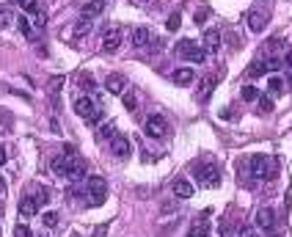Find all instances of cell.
<instances>
[{
	"label": "cell",
	"instance_id": "31",
	"mask_svg": "<svg viewBox=\"0 0 292 237\" xmlns=\"http://www.w3.org/2000/svg\"><path fill=\"white\" fill-rule=\"evenodd\" d=\"M268 91H270V94H284V80H281V77H270Z\"/></svg>",
	"mask_w": 292,
	"mask_h": 237
},
{
	"label": "cell",
	"instance_id": "41",
	"mask_svg": "<svg viewBox=\"0 0 292 237\" xmlns=\"http://www.w3.org/2000/svg\"><path fill=\"white\" fill-rule=\"evenodd\" d=\"M207 17H209V11H207V9H199V11H196V22H199V25H204V22H207Z\"/></svg>",
	"mask_w": 292,
	"mask_h": 237
},
{
	"label": "cell",
	"instance_id": "26",
	"mask_svg": "<svg viewBox=\"0 0 292 237\" xmlns=\"http://www.w3.org/2000/svg\"><path fill=\"white\" fill-rule=\"evenodd\" d=\"M11 22H17V19H14V11H11L9 6H3V9H0V28H9Z\"/></svg>",
	"mask_w": 292,
	"mask_h": 237
},
{
	"label": "cell",
	"instance_id": "18",
	"mask_svg": "<svg viewBox=\"0 0 292 237\" xmlns=\"http://www.w3.org/2000/svg\"><path fill=\"white\" fill-rule=\"evenodd\" d=\"M174 196L176 199H193V185L188 179H176L174 182Z\"/></svg>",
	"mask_w": 292,
	"mask_h": 237
},
{
	"label": "cell",
	"instance_id": "42",
	"mask_svg": "<svg viewBox=\"0 0 292 237\" xmlns=\"http://www.w3.org/2000/svg\"><path fill=\"white\" fill-rule=\"evenodd\" d=\"M6 160H9V154H6V149H3V146H0V166H3V163H6Z\"/></svg>",
	"mask_w": 292,
	"mask_h": 237
},
{
	"label": "cell",
	"instance_id": "36",
	"mask_svg": "<svg viewBox=\"0 0 292 237\" xmlns=\"http://www.w3.org/2000/svg\"><path fill=\"white\" fill-rule=\"evenodd\" d=\"M256 102H259V113H270V111H273V99H270V97H259Z\"/></svg>",
	"mask_w": 292,
	"mask_h": 237
},
{
	"label": "cell",
	"instance_id": "7",
	"mask_svg": "<svg viewBox=\"0 0 292 237\" xmlns=\"http://www.w3.org/2000/svg\"><path fill=\"white\" fill-rule=\"evenodd\" d=\"M144 130L149 138H163V135L168 133V121L160 116V113H152V116L146 119V124H144Z\"/></svg>",
	"mask_w": 292,
	"mask_h": 237
},
{
	"label": "cell",
	"instance_id": "35",
	"mask_svg": "<svg viewBox=\"0 0 292 237\" xmlns=\"http://www.w3.org/2000/svg\"><path fill=\"white\" fill-rule=\"evenodd\" d=\"M121 97H124V108H127V111H135V105H138V99H135V94H132V91H124V94H121Z\"/></svg>",
	"mask_w": 292,
	"mask_h": 237
},
{
	"label": "cell",
	"instance_id": "33",
	"mask_svg": "<svg viewBox=\"0 0 292 237\" xmlns=\"http://www.w3.org/2000/svg\"><path fill=\"white\" fill-rule=\"evenodd\" d=\"M44 226H50V229H56L58 226V221H61V215L58 213H52V209H50V213H44Z\"/></svg>",
	"mask_w": 292,
	"mask_h": 237
},
{
	"label": "cell",
	"instance_id": "15",
	"mask_svg": "<svg viewBox=\"0 0 292 237\" xmlns=\"http://www.w3.org/2000/svg\"><path fill=\"white\" fill-rule=\"evenodd\" d=\"M193 77H196V74H193L190 66H179V69L171 72V80H174L176 86H190V83H193Z\"/></svg>",
	"mask_w": 292,
	"mask_h": 237
},
{
	"label": "cell",
	"instance_id": "12",
	"mask_svg": "<svg viewBox=\"0 0 292 237\" xmlns=\"http://www.w3.org/2000/svg\"><path fill=\"white\" fill-rule=\"evenodd\" d=\"M105 89L111 91V94H124L127 91L124 74H108V77H105Z\"/></svg>",
	"mask_w": 292,
	"mask_h": 237
},
{
	"label": "cell",
	"instance_id": "8",
	"mask_svg": "<svg viewBox=\"0 0 292 237\" xmlns=\"http://www.w3.org/2000/svg\"><path fill=\"white\" fill-rule=\"evenodd\" d=\"M121 28H108L105 33H102V50L105 52H116L119 47H121Z\"/></svg>",
	"mask_w": 292,
	"mask_h": 237
},
{
	"label": "cell",
	"instance_id": "37",
	"mask_svg": "<svg viewBox=\"0 0 292 237\" xmlns=\"http://www.w3.org/2000/svg\"><path fill=\"white\" fill-rule=\"evenodd\" d=\"M14 237H31V229L25 226V223H17V226H14Z\"/></svg>",
	"mask_w": 292,
	"mask_h": 237
},
{
	"label": "cell",
	"instance_id": "25",
	"mask_svg": "<svg viewBox=\"0 0 292 237\" xmlns=\"http://www.w3.org/2000/svg\"><path fill=\"white\" fill-rule=\"evenodd\" d=\"M116 135H119V133H116V124H113V121H108L102 130L97 133V138H99V141H113Z\"/></svg>",
	"mask_w": 292,
	"mask_h": 237
},
{
	"label": "cell",
	"instance_id": "24",
	"mask_svg": "<svg viewBox=\"0 0 292 237\" xmlns=\"http://www.w3.org/2000/svg\"><path fill=\"white\" fill-rule=\"evenodd\" d=\"M264 72H270V66H268V61H262V58L248 66V77H262Z\"/></svg>",
	"mask_w": 292,
	"mask_h": 237
},
{
	"label": "cell",
	"instance_id": "5",
	"mask_svg": "<svg viewBox=\"0 0 292 237\" xmlns=\"http://www.w3.org/2000/svg\"><path fill=\"white\" fill-rule=\"evenodd\" d=\"M196 179H199L201 188H218V185H221V171H218L215 166H199Z\"/></svg>",
	"mask_w": 292,
	"mask_h": 237
},
{
	"label": "cell",
	"instance_id": "34",
	"mask_svg": "<svg viewBox=\"0 0 292 237\" xmlns=\"http://www.w3.org/2000/svg\"><path fill=\"white\" fill-rule=\"evenodd\" d=\"M88 31H91V19H86V17L80 19L77 25H74V33H77V36H86Z\"/></svg>",
	"mask_w": 292,
	"mask_h": 237
},
{
	"label": "cell",
	"instance_id": "9",
	"mask_svg": "<svg viewBox=\"0 0 292 237\" xmlns=\"http://www.w3.org/2000/svg\"><path fill=\"white\" fill-rule=\"evenodd\" d=\"M246 22H248V28L254 31V33H262L264 25H268V14H264L262 9H251L248 14H246Z\"/></svg>",
	"mask_w": 292,
	"mask_h": 237
},
{
	"label": "cell",
	"instance_id": "22",
	"mask_svg": "<svg viewBox=\"0 0 292 237\" xmlns=\"http://www.w3.org/2000/svg\"><path fill=\"white\" fill-rule=\"evenodd\" d=\"M207 234H209V223L204 218H199L193 226H190V232H188V237H207Z\"/></svg>",
	"mask_w": 292,
	"mask_h": 237
},
{
	"label": "cell",
	"instance_id": "28",
	"mask_svg": "<svg viewBox=\"0 0 292 237\" xmlns=\"http://www.w3.org/2000/svg\"><path fill=\"white\" fill-rule=\"evenodd\" d=\"M44 25H47V14H44V9L33 11V28H36V31H42Z\"/></svg>",
	"mask_w": 292,
	"mask_h": 237
},
{
	"label": "cell",
	"instance_id": "2",
	"mask_svg": "<svg viewBox=\"0 0 292 237\" xmlns=\"http://www.w3.org/2000/svg\"><path fill=\"white\" fill-rule=\"evenodd\" d=\"M74 113H77L80 119H86L88 124H97V121L102 119V111H99L97 102H94L88 94H80V97L74 99Z\"/></svg>",
	"mask_w": 292,
	"mask_h": 237
},
{
	"label": "cell",
	"instance_id": "16",
	"mask_svg": "<svg viewBox=\"0 0 292 237\" xmlns=\"http://www.w3.org/2000/svg\"><path fill=\"white\" fill-rule=\"evenodd\" d=\"M204 50L207 52H218L221 50V31H215V28L204 31Z\"/></svg>",
	"mask_w": 292,
	"mask_h": 237
},
{
	"label": "cell",
	"instance_id": "6",
	"mask_svg": "<svg viewBox=\"0 0 292 237\" xmlns=\"http://www.w3.org/2000/svg\"><path fill=\"white\" fill-rule=\"evenodd\" d=\"M88 196H91V204L99 207L105 201V196H108V182L102 177H91L88 179Z\"/></svg>",
	"mask_w": 292,
	"mask_h": 237
},
{
	"label": "cell",
	"instance_id": "17",
	"mask_svg": "<svg viewBox=\"0 0 292 237\" xmlns=\"http://www.w3.org/2000/svg\"><path fill=\"white\" fill-rule=\"evenodd\" d=\"M39 209H42V207H39V201L33 199L31 193H25L22 201H19V213H22V215H36Z\"/></svg>",
	"mask_w": 292,
	"mask_h": 237
},
{
	"label": "cell",
	"instance_id": "19",
	"mask_svg": "<svg viewBox=\"0 0 292 237\" xmlns=\"http://www.w3.org/2000/svg\"><path fill=\"white\" fill-rule=\"evenodd\" d=\"M149 42H152V33H149V28H135L132 31V47H146Z\"/></svg>",
	"mask_w": 292,
	"mask_h": 237
},
{
	"label": "cell",
	"instance_id": "43",
	"mask_svg": "<svg viewBox=\"0 0 292 237\" xmlns=\"http://www.w3.org/2000/svg\"><path fill=\"white\" fill-rule=\"evenodd\" d=\"M3 193H6V177L0 174V196H3Z\"/></svg>",
	"mask_w": 292,
	"mask_h": 237
},
{
	"label": "cell",
	"instance_id": "30",
	"mask_svg": "<svg viewBox=\"0 0 292 237\" xmlns=\"http://www.w3.org/2000/svg\"><path fill=\"white\" fill-rule=\"evenodd\" d=\"M17 3H19V9L28 11V14H33V11L42 9V6H39V0H17Z\"/></svg>",
	"mask_w": 292,
	"mask_h": 237
},
{
	"label": "cell",
	"instance_id": "39",
	"mask_svg": "<svg viewBox=\"0 0 292 237\" xmlns=\"http://www.w3.org/2000/svg\"><path fill=\"white\" fill-rule=\"evenodd\" d=\"M47 86H50V91H58L61 86H64V74H58V77H50V83H47Z\"/></svg>",
	"mask_w": 292,
	"mask_h": 237
},
{
	"label": "cell",
	"instance_id": "3",
	"mask_svg": "<svg viewBox=\"0 0 292 237\" xmlns=\"http://www.w3.org/2000/svg\"><path fill=\"white\" fill-rule=\"evenodd\" d=\"M176 56L190 61V64H201V61H204V56H207V50H204L201 44L190 42V39H182V42H176Z\"/></svg>",
	"mask_w": 292,
	"mask_h": 237
},
{
	"label": "cell",
	"instance_id": "21",
	"mask_svg": "<svg viewBox=\"0 0 292 237\" xmlns=\"http://www.w3.org/2000/svg\"><path fill=\"white\" fill-rule=\"evenodd\" d=\"M17 28H19V33H22L25 39H36V31H33V22L28 17H17Z\"/></svg>",
	"mask_w": 292,
	"mask_h": 237
},
{
	"label": "cell",
	"instance_id": "38",
	"mask_svg": "<svg viewBox=\"0 0 292 237\" xmlns=\"http://www.w3.org/2000/svg\"><path fill=\"white\" fill-rule=\"evenodd\" d=\"M264 50H268V52L281 50V39H270V42H264Z\"/></svg>",
	"mask_w": 292,
	"mask_h": 237
},
{
	"label": "cell",
	"instance_id": "44",
	"mask_svg": "<svg viewBox=\"0 0 292 237\" xmlns=\"http://www.w3.org/2000/svg\"><path fill=\"white\" fill-rule=\"evenodd\" d=\"M284 64H287V66H292V50L287 52V58H284Z\"/></svg>",
	"mask_w": 292,
	"mask_h": 237
},
{
	"label": "cell",
	"instance_id": "13",
	"mask_svg": "<svg viewBox=\"0 0 292 237\" xmlns=\"http://www.w3.org/2000/svg\"><path fill=\"white\" fill-rule=\"evenodd\" d=\"M86 168H88V163H86L83 157H72V163H69V171H66V179L77 182L80 177H86Z\"/></svg>",
	"mask_w": 292,
	"mask_h": 237
},
{
	"label": "cell",
	"instance_id": "14",
	"mask_svg": "<svg viewBox=\"0 0 292 237\" xmlns=\"http://www.w3.org/2000/svg\"><path fill=\"white\" fill-rule=\"evenodd\" d=\"M72 157H74V154H56V157H52V163H50V168L58 174V177H66V171H69Z\"/></svg>",
	"mask_w": 292,
	"mask_h": 237
},
{
	"label": "cell",
	"instance_id": "23",
	"mask_svg": "<svg viewBox=\"0 0 292 237\" xmlns=\"http://www.w3.org/2000/svg\"><path fill=\"white\" fill-rule=\"evenodd\" d=\"M28 193L39 201V207H44L47 201H50V199H47V188H44V185H31V188H28Z\"/></svg>",
	"mask_w": 292,
	"mask_h": 237
},
{
	"label": "cell",
	"instance_id": "20",
	"mask_svg": "<svg viewBox=\"0 0 292 237\" xmlns=\"http://www.w3.org/2000/svg\"><path fill=\"white\" fill-rule=\"evenodd\" d=\"M77 89L83 91V94H91L94 89H97V83H94V77L88 72H80L77 74Z\"/></svg>",
	"mask_w": 292,
	"mask_h": 237
},
{
	"label": "cell",
	"instance_id": "29",
	"mask_svg": "<svg viewBox=\"0 0 292 237\" xmlns=\"http://www.w3.org/2000/svg\"><path fill=\"white\" fill-rule=\"evenodd\" d=\"M11 124H14V121H11L9 111H3V108H0V133H9Z\"/></svg>",
	"mask_w": 292,
	"mask_h": 237
},
{
	"label": "cell",
	"instance_id": "32",
	"mask_svg": "<svg viewBox=\"0 0 292 237\" xmlns=\"http://www.w3.org/2000/svg\"><path fill=\"white\" fill-rule=\"evenodd\" d=\"M179 25H182V14H179V11H174V14L168 17L166 28H168V31H179Z\"/></svg>",
	"mask_w": 292,
	"mask_h": 237
},
{
	"label": "cell",
	"instance_id": "1",
	"mask_svg": "<svg viewBox=\"0 0 292 237\" xmlns=\"http://www.w3.org/2000/svg\"><path fill=\"white\" fill-rule=\"evenodd\" d=\"M248 168H251V177H256V179H276V174H278V163L270 160L268 154H254L248 160Z\"/></svg>",
	"mask_w": 292,
	"mask_h": 237
},
{
	"label": "cell",
	"instance_id": "11",
	"mask_svg": "<svg viewBox=\"0 0 292 237\" xmlns=\"http://www.w3.org/2000/svg\"><path fill=\"white\" fill-rule=\"evenodd\" d=\"M111 152L121 160L130 157V141H127V135H116V138L111 141Z\"/></svg>",
	"mask_w": 292,
	"mask_h": 237
},
{
	"label": "cell",
	"instance_id": "10",
	"mask_svg": "<svg viewBox=\"0 0 292 237\" xmlns=\"http://www.w3.org/2000/svg\"><path fill=\"white\" fill-rule=\"evenodd\" d=\"M105 0H88V3H83V9H80V17H86V19H94V17H99L105 11Z\"/></svg>",
	"mask_w": 292,
	"mask_h": 237
},
{
	"label": "cell",
	"instance_id": "4",
	"mask_svg": "<svg viewBox=\"0 0 292 237\" xmlns=\"http://www.w3.org/2000/svg\"><path fill=\"white\" fill-rule=\"evenodd\" d=\"M256 226H259L268 237H276L281 232V229H278V221H276V213L270 207H262L259 213H256Z\"/></svg>",
	"mask_w": 292,
	"mask_h": 237
},
{
	"label": "cell",
	"instance_id": "40",
	"mask_svg": "<svg viewBox=\"0 0 292 237\" xmlns=\"http://www.w3.org/2000/svg\"><path fill=\"white\" fill-rule=\"evenodd\" d=\"M213 86H215V77H207L204 83H201V97H207V94L213 91Z\"/></svg>",
	"mask_w": 292,
	"mask_h": 237
},
{
	"label": "cell",
	"instance_id": "45",
	"mask_svg": "<svg viewBox=\"0 0 292 237\" xmlns=\"http://www.w3.org/2000/svg\"><path fill=\"white\" fill-rule=\"evenodd\" d=\"M0 215H3V201H0Z\"/></svg>",
	"mask_w": 292,
	"mask_h": 237
},
{
	"label": "cell",
	"instance_id": "27",
	"mask_svg": "<svg viewBox=\"0 0 292 237\" xmlns=\"http://www.w3.org/2000/svg\"><path fill=\"white\" fill-rule=\"evenodd\" d=\"M240 97L246 99V102H256L259 99V91L254 89V86H243V91H240Z\"/></svg>",
	"mask_w": 292,
	"mask_h": 237
}]
</instances>
